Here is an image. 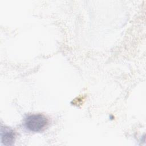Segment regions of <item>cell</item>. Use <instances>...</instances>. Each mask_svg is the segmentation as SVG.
Masks as SVG:
<instances>
[{
  "label": "cell",
  "instance_id": "cell-2",
  "mask_svg": "<svg viewBox=\"0 0 146 146\" xmlns=\"http://www.w3.org/2000/svg\"><path fill=\"white\" fill-rule=\"evenodd\" d=\"M15 140V133L14 131L9 127L1 128V141L5 145H11Z\"/></svg>",
  "mask_w": 146,
  "mask_h": 146
},
{
  "label": "cell",
  "instance_id": "cell-1",
  "mask_svg": "<svg viewBox=\"0 0 146 146\" xmlns=\"http://www.w3.org/2000/svg\"><path fill=\"white\" fill-rule=\"evenodd\" d=\"M47 123V119L42 114L29 115L24 120L25 127L29 131L34 132L43 130Z\"/></svg>",
  "mask_w": 146,
  "mask_h": 146
}]
</instances>
